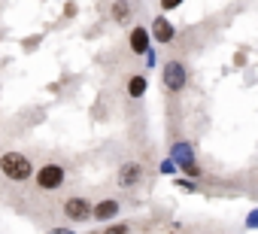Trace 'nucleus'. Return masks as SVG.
Here are the masks:
<instances>
[{"instance_id": "10", "label": "nucleus", "mask_w": 258, "mask_h": 234, "mask_svg": "<svg viewBox=\"0 0 258 234\" xmlns=\"http://www.w3.org/2000/svg\"><path fill=\"white\" fill-rule=\"evenodd\" d=\"M127 19H131V4H127V0H115L112 4V22L127 25Z\"/></svg>"}, {"instance_id": "7", "label": "nucleus", "mask_w": 258, "mask_h": 234, "mask_svg": "<svg viewBox=\"0 0 258 234\" xmlns=\"http://www.w3.org/2000/svg\"><path fill=\"white\" fill-rule=\"evenodd\" d=\"M115 213H118V201H112V198H106L97 207H91V216L97 222H109V219H115Z\"/></svg>"}, {"instance_id": "16", "label": "nucleus", "mask_w": 258, "mask_h": 234, "mask_svg": "<svg viewBox=\"0 0 258 234\" xmlns=\"http://www.w3.org/2000/svg\"><path fill=\"white\" fill-rule=\"evenodd\" d=\"M52 234H73V231H70V228H55Z\"/></svg>"}, {"instance_id": "6", "label": "nucleus", "mask_w": 258, "mask_h": 234, "mask_svg": "<svg viewBox=\"0 0 258 234\" xmlns=\"http://www.w3.org/2000/svg\"><path fill=\"white\" fill-rule=\"evenodd\" d=\"M115 180H118V186H121V189H131V186H137V183L143 180V167H140L137 161H124V164L118 167Z\"/></svg>"}, {"instance_id": "8", "label": "nucleus", "mask_w": 258, "mask_h": 234, "mask_svg": "<svg viewBox=\"0 0 258 234\" xmlns=\"http://www.w3.org/2000/svg\"><path fill=\"white\" fill-rule=\"evenodd\" d=\"M152 37H155L158 43H170V40L176 37V31H173V25H170L167 19H161V16H158V19L152 22Z\"/></svg>"}, {"instance_id": "12", "label": "nucleus", "mask_w": 258, "mask_h": 234, "mask_svg": "<svg viewBox=\"0 0 258 234\" xmlns=\"http://www.w3.org/2000/svg\"><path fill=\"white\" fill-rule=\"evenodd\" d=\"M103 234H131V225H127V222H118V225H109Z\"/></svg>"}, {"instance_id": "9", "label": "nucleus", "mask_w": 258, "mask_h": 234, "mask_svg": "<svg viewBox=\"0 0 258 234\" xmlns=\"http://www.w3.org/2000/svg\"><path fill=\"white\" fill-rule=\"evenodd\" d=\"M127 46H131V52L143 55V52L149 49V31H146V28H134L131 37H127Z\"/></svg>"}, {"instance_id": "2", "label": "nucleus", "mask_w": 258, "mask_h": 234, "mask_svg": "<svg viewBox=\"0 0 258 234\" xmlns=\"http://www.w3.org/2000/svg\"><path fill=\"white\" fill-rule=\"evenodd\" d=\"M161 82H164L167 91H182L185 82H188V70H185V64H182V61H167V64L161 67Z\"/></svg>"}, {"instance_id": "1", "label": "nucleus", "mask_w": 258, "mask_h": 234, "mask_svg": "<svg viewBox=\"0 0 258 234\" xmlns=\"http://www.w3.org/2000/svg\"><path fill=\"white\" fill-rule=\"evenodd\" d=\"M0 173L7 180H13V183H25V180L34 177V164L22 152H4L0 155Z\"/></svg>"}, {"instance_id": "5", "label": "nucleus", "mask_w": 258, "mask_h": 234, "mask_svg": "<svg viewBox=\"0 0 258 234\" xmlns=\"http://www.w3.org/2000/svg\"><path fill=\"white\" fill-rule=\"evenodd\" d=\"M64 216L70 219V222H88V216H91V204H88V198H67L64 201Z\"/></svg>"}, {"instance_id": "13", "label": "nucleus", "mask_w": 258, "mask_h": 234, "mask_svg": "<svg viewBox=\"0 0 258 234\" xmlns=\"http://www.w3.org/2000/svg\"><path fill=\"white\" fill-rule=\"evenodd\" d=\"M246 228H258V210H252V213L246 216Z\"/></svg>"}, {"instance_id": "11", "label": "nucleus", "mask_w": 258, "mask_h": 234, "mask_svg": "<svg viewBox=\"0 0 258 234\" xmlns=\"http://www.w3.org/2000/svg\"><path fill=\"white\" fill-rule=\"evenodd\" d=\"M127 94H131V97H143L146 94V76H131V79H127Z\"/></svg>"}, {"instance_id": "3", "label": "nucleus", "mask_w": 258, "mask_h": 234, "mask_svg": "<svg viewBox=\"0 0 258 234\" xmlns=\"http://www.w3.org/2000/svg\"><path fill=\"white\" fill-rule=\"evenodd\" d=\"M170 161L176 167H182L188 177H198V164H195V149L191 143H173L170 146Z\"/></svg>"}, {"instance_id": "15", "label": "nucleus", "mask_w": 258, "mask_h": 234, "mask_svg": "<svg viewBox=\"0 0 258 234\" xmlns=\"http://www.w3.org/2000/svg\"><path fill=\"white\" fill-rule=\"evenodd\" d=\"M176 186H179V189H185V192H195V183H185V180H176Z\"/></svg>"}, {"instance_id": "17", "label": "nucleus", "mask_w": 258, "mask_h": 234, "mask_svg": "<svg viewBox=\"0 0 258 234\" xmlns=\"http://www.w3.org/2000/svg\"><path fill=\"white\" fill-rule=\"evenodd\" d=\"M91 234H94V231H91Z\"/></svg>"}, {"instance_id": "14", "label": "nucleus", "mask_w": 258, "mask_h": 234, "mask_svg": "<svg viewBox=\"0 0 258 234\" xmlns=\"http://www.w3.org/2000/svg\"><path fill=\"white\" fill-rule=\"evenodd\" d=\"M182 7V0H161V10H176Z\"/></svg>"}, {"instance_id": "4", "label": "nucleus", "mask_w": 258, "mask_h": 234, "mask_svg": "<svg viewBox=\"0 0 258 234\" xmlns=\"http://www.w3.org/2000/svg\"><path fill=\"white\" fill-rule=\"evenodd\" d=\"M34 180H37V186H40V189L55 192V189H61V186H64V167H61V164H43V167H40V173H37Z\"/></svg>"}]
</instances>
